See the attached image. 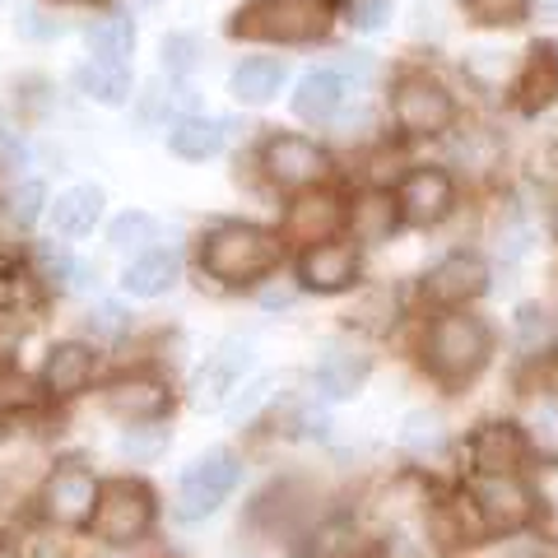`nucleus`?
Returning <instances> with one entry per match:
<instances>
[{
	"label": "nucleus",
	"instance_id": "f257e3e1",
	"mask_svg": "<svg viewBox=\"0 0 558 558\" xmlns=\"http://www.w3.org/2000/svg\"><path fill=\"white\" fill-rule=\"evenodd\" d=\"M465 498L475 508L484 539H517V535H535L545 526V488H535L526 475H470L465 480Z\"/></svg>",
	"mask_w": 558,
	"mask_h": 558
},
{
	"label": "nucleus",
	"instance_id": "f03ea898",
	"mask_svg": "<svg viewBox=\"0 0 558 558\" xmlns=\"http://www.w3.org/2000/svg\"><path fill=\"white\" fill-rule=\"evenodd\" d=\"M488 354H494V336L480 317H470L461 307H447L428 322V336H424V368L433 381L442 387H465L484 373Z\"/></svg>",
	"mask_w": 558,
	"mask_h": 558
},
{
	"label": "nucleus",
	"instance_id": "7ed1b4c3",
	"mask_svg": "<svg viewBox=\"0 0 558 558\" xmlns=\"http://www.w3.org/2000/svg\"><path fill=\"white\" fill-rule=\"evenodd\" d=\"M154 521H159V498L145 480H131V475H117V480H102V494H98V512L89 521V535L94 545L102 549H135L145 545Z\"/></svg>",
	"mask_w": 558,
	"mask_h": 558
},
{
	"label": "nucleus",
	"instance_id": "20e7f679",
	"mask_svg": "<svg viewBox=\"0 0 558 558\" xmlns=\"http://www.w3.org/2000/svg\"><path fill=\"white\" fill-rule=\"evenodd\" d=\"M279 247L284 242L256 223H223L201 242V270L219 284H252L279 266Z\"/></svg>",
	"mask_w": 558,
	"mask_h": 558
},
{
	"label": "nucleus",
	"instance_id": "39448f33",
	"mask_svg": "<svg viewBox=\"0 0 558 558\" xmlns=\"http://www.w3.org/2000/svg\"><path fill=\"white\" fill-rule=\"evenodd\" d=\"M336 20V0H252L233 14L229 33L247 43H312Z\"/></svg>",
	"mask_w": 558,
	"mask_h": 558
},
{
	"label": "nucleus",
	"instance_id": "423d86ee",
	"mask_svg": "<svg viewBox=\"0 0 558 558\" xmlns=\"http://www.w3.org/2000/svg\"><path fill=\"white\" fill-rule=\"evenodd\" d=\"M238 480H242L238 451L209 447V451H201V457L182 470L178 494H172V512H178L182 521H205L209 512H219L223 502H229Z\"/></svg>",
	"mask_w": 558,
	"mask_h": 558
},
{
	"label": "nucleus",
	"instance_id": "0eeeda50",
	"mask_svg": "<svg viewBox=\"0 0 558 558\" xmlns=\"http://www.w3.org/2000/svg\"><path fill=\"white\" fill-rule=\"evenodd\" d=\"M98 494H102V480L94 475V470L65 461V465H57L47 475L43 494H38V512H43L47 526L89 531V521L98 512Z\"/></svg>",
	"mask_w": 558,
	"mask_h": 558
},
{
	"label": "nucleus",
	"instance_id": "6e6552de",
	"mask_svg": "<svg viewBox=\"0 0 558 558\" xmlns=\"http://www.w3.org/2000/svg\"><path fill=\"white\" fill-rule=\"evenodd\" d=\"M391 117H396V126L410 135H438L457 121V102H451V94L438 80L405 75L391 89Z\"/></svg>",
	"mask_w": 558,
	"mask_h": 558
},
{
	"label": "nucleus",
	"instance_id": "1a4fd4ad",
	"mask_svg": "<svg viewBox=\"0 0 558 558\" xmlns=\"http://www.w3.org/2000/svg\"><path fill=\"white\" fill-rule=\"evenodd\" d=\"M470 475H521L526 461L535 457L531 433L512 424V418H494V424H480L470 433Z\"/></svg>",
	"mask_w": 558,
	"mask_h": 558
},
{
	"label": "nucleus",
	"instance_id": "9d476101",
	"mask_svg": "<svg viewBox=\"0 0 558 558\" xmlns=\"http://www.w3.org/2000/svg\"><path fill=\"white\" fill-rule=\"evenodd\" d=\"M260 168H266V178L275 186L307 191L330 172V159H326V149L312 145L307 135H270L266 149H260Z\"/></svg>",
	"mask_w": 558,
	"mask_h": 558
},
{
	"label": "nucleus",
	"instance_id": "9b49d317",
	"mask_svg": "<svg viewBox=\"0 0 558 558\" xmlns=\"http://www.w3.org/2000/svg\"><path fill=\"white\" fill-rule=\"evenodd\" d=\"M108 410L121 418V424H163L172 410V387L163 377H121L108 387Z\"/></svg>",
	"mask_w": 558,
	"mask_h": 558
},
{
	"label": "nucleus",
	"instance_id": "f8f14e48",
	"mask_svg": "<svg viewBox=\"0 0 558 558\" xmlns=\"http://www.w3.org/2000/svg\"><path fill=\"white\" fill-rule=\"evenodd\" d=\"M252 368V344L247 340H223L215 354L205 359V368L196 373V405L201 410H215L223 405L238 387H242V373Z\"/></svg>",
	"mask_w": 558,
	"mask_h": 558
},
{
	"label": "nucleus",
	"instance_id": "ddd939ff",
	"mask_svg": "<svg viewBox=\"0 0 558 558\" xmlns=\"http://www.w3.org/2000/svg\"><path fill=\"white\" fill-rule=\"evenodd\" d=\"M98 373V359L89 344L80 340H65V344H51L47 359H43V391L51 400H75L80 391H89V381Z\"/></svg>",
	"mask_w": 558,
	"mask_h": 558
},
{
	"label": "nucleus",
	"instance_id": "4468645a",
	"mask_svg": "<svg viewBox=\"0 0 558 558\" xmlns=\"http://www.w3.org/2000/svg\"><path fill=\"white\" fill-rule=\"evenodd\" d=\"M451 201H457V186H451L442 168H414L396 191L400 219H410V223H438L451 209Z\"/></svg>",
	"mask_w": 558,
	"mask_h": 558
},
{
	"label": "nucleus",
	"instance_id": "2eb2a0df",
	"mask_svg": "<svg viewBox=\"0 0 558 558\" xmlns=\"http://www.w3.org/2000/svg\"><path fill=\"white\" fill-rule=\"evenodd\" d=\"M424 289H428V299H433V303H442V307H461V303L480 299V293L488 289V266H484L480 256L457 252V256H447V260H438V266L428 270Z\"/></svg>",
	"mask_w": 558,
	"mask_h": 558
},
{
	"label": "nucleus",
	"instance_id": "dca6fc26",
	"mask_svg": "<svg viewBox=\"0 0 558 558\" xmlns=\"http://www.w3.org/2000/svg\"><path fill=\"white\" fill-rule=\"evenodd\" d=\"M299 279L303 289H317V293H340L359 279V252L349 242H317L307 247L299 260Z\"/></svg>",
	"mask_w": 558,
	"mask_h": 558
},
{
	"label": "nucleus",
	"instance_id": "f3484780",
	"mask_svg": "<svg viewBox=\"0 0 558 558\" xmlns=\"http://www.w3.org/2000/svg\"><path fill=\"white\" fill-rule=\"evenodd\" d=\"M368 373H373L368 354H359V349H349V344H330L317 359L312 381H317V391L326 400H354L363 391V381H368Z\"/></svg>",
	"mask_w": 558,
	"mask_h": 558
},
{
	"label": "nucleus",
	"instance_id": "a211bd4d",
	"mask_svg": "<svg viewBox=\"0 0 558 558\" xmlns=\"http://www.w3.org/2000/svg\"><path fill=\"white\" fill-rule=\"evenodd\" d=\"M344 223V209L336 196H326V191H317V196H299L289 205V219H284V229L289 238H299V242H330V233H336Z\"/></svg>",
	"mask_w": 558,
	"mask_h": 558
},
{
	"label": "nucleus",
	"instance_id": "6ab92c4d",
	"mask_svg": "<svg viewBox=\"0 0 558 558\" xmlns=\"http://www.w3.org/2000/svg\"><path fill=\"white\" fill-rule=\"evenodd\" d=\"M178 275H182L178 252H145L126 266L121 284H126V293H135V299H159V293L178 284Z\"/></svg>",
	"mask_w": 558,
	"mask_h": 558
},
{
	"label": "nucleus",
	"instance_id": "aec40b11",
	"mask_svg": "<svg viewBox=\"0 0 558 558\" xmlns=\"http://www.w3.org/2000/svg\"><path fill=\"white\" fill-rule=\"evenodd\" d=\"M340 102H344V80L336 70H312V75H303L299 94H293V112L303 121H330L340 112Z\"/></svg>",
	"mask_w": 558,
	"mask_h": 558
},
{
	"label": "nucleus",
	"instance_id": "412c9836",
	"mask_svg": "<svg viewBox=\"0 0 558 558\" xmlns=\"http://www.w3.org/2000/svg\"><path fill=\"white\" fill-rule=\"evenodd\" d=\"M396 442H400L405 457L433 461V457H442V451H447V424H442L438 414H428V410H410L405 418H400Z\"/></svg>",
	"mask_w": 558,
	"mask_h": 558
},
{
	"label": "nucleus",
	"instance_id": "4be33fe9",
	"mask_svg": "<svg viewBox=\"0 0 558 558\" xmlns=\"http://www.w3.org/2000/svg\"><path fill=\"white\" fill-rule=\"evenodd\" d=\"M279 84H284V61L252 57V61H242L233 75H229V94L238 102H266V98L279 94Z\"/></svg>",
	"mask_w": 558,
	"mask_h": 558
},
{
	"label": "nucleus",
	"instance_id": "5701e85b",
	"mask_svg": "<svg viewBox=\"0 0 558 558\" xmlns=\"http://www.w3.org/2000/svg\"><path fill=\"white\" fill-rule=\"evenodd\" d=\"M517 94H521V108L526 112L549 108V102L558 98V57H554V47H535L531 51L526 70H521Z\"/></svg>",
	"mask_w": 558,
	"mask_h": 558
},
{
	"label": "nucleus",
	"instance_id": "b1692460",
	"mask_svg": "<svg viewBox=\"0 0 558 558\" xmlns=\"http://www.w3.org/2000/svg\"><path fill=\"white\" fill-rule=\"evenodd\" d=\"M512 330H517V354H521V359H545V354H554V344H558V322H554V312L539 307V303L517 307Z\"/></svg>",
	"mask_w": 558,
	"mask_h": 558
},
{
	"label": "nucleus",
	"instance_id": "393cba45",
	"mask_svg": "<svg viewBox=\"0 0 558 558\" xmlns=\"http://www.w3.org/2000/svg\"><path fill=\"white\" fill-rule=\"evenodd\" d=\"M98 215H102V191L98 186H70L57 201V209H51L57 233H65V238H84L98 223Z\"/></svg>",
	"mask_w": 558,
	"mask_h": 558
},
{
	"label": "nucleus",
	"instance_id": "a878e982",
	"mask_svg": "<svg viewBox=\"0 0 558 558\" xmlns=\"http://www.w3.org/2000/svg\"><path fill=\"white\" fill-rule=\"evenodd\" d=\"M400 219V205L391 196H381V191H368L363 201H354V209H349V229H354L359 242H381L391 238Z\"/></svg>",
	"mask_w": 558,
	"mask_h": 558
},
{
	"label": "nucleus",
	"instance_id": "bb28decb",
	"mask_svg": "<svg viewBox=\"0 0 558 558\" xmlns=\"http://www.w3.org/2000/svg\"><path fill=\"white\" fill-rule=\"evenodd\" d=\"M84 43H89L94 61L102 65H126L131 47H135V24L126 14H112V20H98L89 33H84Z\"/></svg>",
	"mask_w": 558,
	"mask_h": 558
},
{
	"label": "nucleus",
	"instance_id": "cd10ccee",
	"mask_svg": "<svg viewBox=\"0 0 558 558\" xmlns=\"http://www.w3.org/2000/svg\"><path fill=\"white\" fill-rule=\"evenodd\" d=\"M80 94H89L94 102H102V108H121V102L131 98V75H126V65H102V61H89V65H80Z\"/></svg>",
	"mask_w": 558,
	"mask_h": 558
},
{
	"label": "nucleus",
	"instance_id": "c85d7f7f",
	"mask_svg": "<svg viewBox=\"0 0 558 558\" xmlns=\"http://www.w3.org/2000/svg\"><path fill=\"white\" fill-rule=\"evenodd\" d=\"M168 145L178 159H209V154H219L223 131H219V121H209V117H182L178 126H172Z\"/></svg>",
	"mask_w": 558,
	"mask_h": 558
},
{
	"label": "nucleus",
	"instance_id": "c756f323",
	"mask_svg": "<svg viewBox=\"0 0 558 558\" xmlns=\"http://www.w3.org/2000/svg\"><path fill=\"white\" fill-rule=\"evenodd\" d=\"M117 451H121V457H131V461L163 457V451H168V428H159V424H131L126 433H121Z\"/></svg>",
	"mask_w": 558,
	"mask_h": 558
},
{
	"label": "nucleus",
	"instance_id": "7c9ffc66",
	"mask_svg": "<svg viewBox=\"0 0 558 558\" xmlns=\"http://www.w3.org/2000/svg\"><path fill=\"white\" fill-rule=\"evenodd\" d=\"M349 322H354L359 330H373V336L391 330V322H396V293L391 289H373L368 299L349 312Z\"/></svg>",
	"mask_w": 558,
	"mask_h": 558
},
{
	"label": "nucleus",
	"instance_id": "2f4dec72",
	"mask_svg": "<svg viewBox=\"0 0 558 558\" xmlns=\"http://www.w3.org/2000/svg\"><path fill=\"white\" fill-rule=\"evenodd\" d=\"M108 242H112L117 252H140L145 242H154V219H149V215H121V219L112 223Z\"/></svg>",
	"mask_w": 558,
	"mask_h": 558
},
{
	"label": "nucleus",
	"instance_id": "473e14b6",
	"mask_svg": "<svg viewBox=\"0 0 558 558\" xmlns=\"http://www.w3.org/2000/svg\"><path fill=\"white\" fill-rule=\"evenodd\" d=\"M163 65H168V75H191V70L201 65V38L172 33V38L163 43Z\"/></svg>",
	"mask_w": 558,
	"mask_h": 558
},
{
	"label": "nucleus",
	"instance_id": "72a5a7b5",
	"mask_svg": "<svg viewBox=\"0 0 558 558\" xmlns=\"http://www.w3.org/2000/svg\"><path fill=\"white\" fill-rule=\"evenodd\" d=\"M270 400H275V381L260 377V381H252V387H242V396L229 405V418H233V424H252V418L266 410Z\"/></svg>",
	"mask_w": 558,
	"mask_h": 558
},
{
	"label": "nucleus",
	"instance_id": "f704fd0d",
	"mask_svg": "<svg viewBox=\"0 0 558 558\" xmlns=\"http://www.w3.org/2000/svg\"><path fill=\"white\" fill-rule=\"evenodd\" d=\"M43 182H24L20 191H14V201H10V215H14V223L20 229H33L38 223V215H43Z\"/></svg>",
	"mask_w": 558,
	"mask_h": 558
},
{
	"label": "nucleus",
	"instance_id": "c9c22d12",
	"mask_svg": "<svg viewBox=\"0 0 558 558\" xmlns=\"http://www.w3.org/2000/svg\"><path fill=\"white\" fill-rule=\"evenodd\" d=\"M465 5L480 24H517L521 10H526V0H465Z\"/></svg>",
	"mask_w": 558,
	"mask_h": 558
},
{
	"label": "nucleus",
	"instance_id": "e433bc0d",
	"mask_svg": "<svg viewBox=\"0 0 558 558\" xmlns=\"http://www.w3.org/2000/svg\"><path fill=\"white\" fill-rule=\"evenodd\" d=\"M89 330H94V336H102V340L126 336V330H131V312H126V307H117V303H102L94 317H89Z\"/></svg>",
	"mask_w": 558,
	"mask_h": 558
},
{
	"label": "nucleus",
	"instance_id": "4c0bfd02",
	"mask_svg": "<svg viewBox=\"0 0 558 558\" xmlns=\"http://www.w3.org/2000/svg\"><path fill=\"white\" fill-rule=\"evenodd\" d=\"M38 260H43L47 279H65V284H70V275H75V266H80V260L61 247V242H43V247H38Z\"/></svg>",
	"mask_w": 558,
	"mask_h": 558
},
{
	"label": "nucleus",
	"instance_id": "58836bf2",
	"mask_svg": "<svg viewBox=\"0 0 558 558\" xmlns=\"http://www.w3.org/2000/svg\"><path fill=\"white\" fill-rule=\"evenodd\" d=\"M20 517H24V498H20V488H14L5 475H0V535H10L14 526H20Z\"/></svg>",
	"mask_w": 558,
	"mask_h": 558
},
{
	"label": "nucleus",
	"instance_id": "ea45409f",
	"mask_svg": "<svg viewBox=\"0 0 558 558\" xmlns=\"http://www.w3.org/2000/svg\"><path fill=\"white\" fill-rule=\"evenodd\" d=\"M391 20V0H354V24L363 33H373Z\"/></svg>",
	"mask_w": 558,
	"mask_h": 558
},
{
	"label": "nucleus",
	"instance_id": "a19ab883",
	"mask_svg": "<svg viewBox=\"0 0 558 558\" xmlns=\"http://www.w3.org/2000/svg\"><path fill=\"white\" fill-rule=\"evenodd\" d=\"M526 247H531V229H526V223H508V229L498 233V252L502 256H521Z\"/></svg>",
	"mask_w": 558,
	"mask_h": 558
},
{
	"label": "nucleus",
	"instance_id": "79ce46f5",
	"mask_svg": "<svg viewBox=\"0 0 558 558\" xmlns=\"http://www.w3.org/2000/svg\"><path fill=\"white\" fill-rule=\"evenodd\" d=\"M24 140L20 135H10V131H0V172H14V168H24Z\"/></svg>",
	"mask_w": 558,
	"mask_h": 558
},
{
	"label": "nucleus",
	"instance_id": "37998d69",
	"mask_svg": "<svg viewBox=\"0 0 558 558\" xmlns=\"http://www.w3.org/2000/svg\"><path fill=\"white\" fill-rule=\"evenodd\" d=\"M20 28L28 33V38H51V33H61V24H57V20H47L43 10H24Z\"/></svg>",
	"mask_w": 558,
	"mask_h": 558
},
{
	"label": "nucleus",
	"instance_id": "c03bdc74",
	"mask_svg": "<svg viewBox=\"0 0 558 558\" xmlns=\"http://www.w3.org/2000/svg\"><path fill=\"white\" fill-rule=\"evenodd\" d=\"M260 303H266V307H289L293 289H270V293H260Z\"/></svg>",
	"mask_w": 558,
	"mask_h": 558
},
{
	"label": "nucleus",
	"instance_id": "a18cd8bd",
	"mask_svg": "<svg viewBox=\"0 0 558 558\" xmlns=\"http://www.w3.org/2000/svg\"><path fill=\"white\" fill-rule=\"evenodd\" d=\"M0 558H24V554H20V545H14L10 535H0Z\"/></svg>",
	"mask_w": 558,
	"mask_h": 558
},
{
	"label": "nucleus",
	"instance_id": "49530a36",
	"mask_svg": "<svg viewBox=\"0 0 558 558\" xmlns=\"http://www.w3.org/2000/svg\"><path fill=\"white\" fill-rule=\"evenodd\" d=\"M545 502H554V512H558V470H554V480H549V488H545Z\"/></svg>",
	"mask_w": 558,
	"mask_h": 558
},
{
	"label": "nucleus",
	"instance_id": "de8ad7c7",
	"mask_svg": "<svg viewBox=\"0 0 558 558\" xmlns=\"http://www.w3.org/2000/svg\"><path fill=\"white\" fill-rule=\"evenodd\" d=\"M535 5L545 10V14H558V0H535Z\"/></svg>",
	"mask_w": 558,
	"mask_h": 558
},
{
	"label": "nucleus",
	"instance_id": "09e8293b",
	"mask_svg": "<svg viewBox=\"0 0 558 558\" xmlns=\"http://www.w3.org/2000/svg\"><path fill=\"white\" fill-rule=\"evenodd\" d=\"M549 168H554V172H558V145H554V149H549Z\"/></svg>",
	"mask_w": 558,
	"mask_h": 558
},
{
	"label": "nucleus",
	"instance_id": "8fccbe9b",
	"mask_svg": "<svg viewBox=\"0 0 558 558\" xmlns=\"http://www.w3.org/2000/svg\"><path fill=\"white\" fill-rule=\"evenodd\" d=\"M554 57H558V43H554Z\"/></svg>",
	"mask_w": 558,
	"mask_h": 558
}]
</instances>
